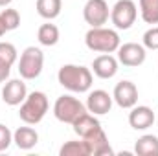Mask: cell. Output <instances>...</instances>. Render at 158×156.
<instances>
[{
    "instance_id": "obj_1",
    "label": "cell",
    "mask_w": 158,
    "mask_h": 156,
    "mask_svg": "<svg viewBox=\"0 0 158 156\" xmlns=\"http://www.w3.org/2000/svg\"><path fill=\"white\" fill-rule=\"evenodd\" d=\"M57 81L63 88L74 94H85L92 88V70L81 64H63L57 72Z\"/></svg>"
},
{
    "instance_id": "obj_2",
    "label": "cell",
    "mask_w": 158,
    "mask_h": 156,
    "mask_svg": "<svg viewBox=\"0 0 158 156\" xmlns=\"http://www.w3.org/2000/svg\"><path fill=\"white\" fill-rule=\"evenodd\" d=\"M85 44L90 51H98V53H114L118 51L121 39H119L118 31L99 26V28H90L85 35Z\"/></svg>"
},
{
    "instance_id": "obj_3",
    "label": "cell",
    "mask_w": 158,
    "mask_h": 156,
    "mask_svg": "<svg viewBox=\"0 0 158 156\" xmlns=\"http://www.w3.org/2000/svg\"><path fill=\"white\" fill-rule=\"evenodd\" d=\"M48 109H50V103H48L46 94L40 92V90H35V92L28 94L26 99L20 103L19 117L26 125H37V123H40L44 119Z\"/></svg>"
},
{
    "instance_id": "obj_4",
    "label": "cell",
    "mask_w": 158,
    "mask_h": 156,
    "mask_svg": "<svg viewBox=\"0 0 158 156\" xmlns=\"http://www.w3.org/2000/svg\"><path fill=\"white\" fill-rule=\"evenodd\" d=\"M44 66V53L37 46H28L19 59V74L24 81H33L40 76Z\"/></svg>"
},
{
    "instance_id": "obj_5",
    "label": "cell",
    "mask_w": 158,
    "mask_h": 156,
    "mask_svg": "<svg viewBox=\"0 0 158 156\" xmlns=\"http://www.w3.org/2000/svg\"><path fill=\"white\" fill-rule=\"evenodd\" d=\"M86 110V105L81 103L77 97L70 96V94H64V96H59L53 103V116L57 117L61 123H74L79 116H83Z\"/></svg>"
},
{
    "instance_id": "obj_6",
    "label": "cell",
    "mask_w": 158,
    "mask_h": 156,
    "mask_svg": "<svg viewBox=\"0 0 158 156\" xmlns=\"http://www.w3.org/2000/svg\"><path fill=\"white\" fill-rule=\"evenodd\" d=\"M138 7L132 0H118L110 7V20L116 26V30H129L136 22Z\"/></svg>"
},
{
    "instance_id": "obj_7",
    "label": "cell",
    "mask_w": 158,
    "mask_h": 156,
    "mask_svg": "<svg viewBox=\"0 0 158 156\" xmlns=\"http://www.w3.org/2000/svg\"><path fill=\"white\" fill-rule=\"evenodd\" d=\"M83 18L90 28H99L105 26L110 18V9L107 0H86L83 7Z\"/></svg>"
},
{
    "instance_id": "obj_8",
    "label": "cell",
    "mask_w": 158,
    "mask_h": 156,
    "mask_svg": "<svg viewBox=\"0 0 158 156\" xmlns=\"http://www.w3.org/2000/svg\"><path fill=\"white\" fill-rule=\"evenodd\" d=\"M145 57H147V51L143 44L125 42V44H119L118 48V63L123 66H129V68L142 66L145 63Z\"/></svg>"
},
{
    "instance_id": "obj_9",
    "label": "cell",
    "mask_w": 158,
    "mask_h": 156,
    "mask_svg": "<svg viewBox=\"0 0 158 156\" xmlns=\"http://www.w3.org/2000/svg\"><path fill=\"white\" fill-rule=\"evenodd\" d=\"M112 99L119 109H132L138 103V88L132 81H119L114 86Z\"/></svg>"
},
{
    "instance_id": "obj_10",
    "label": "cell",
    "mask_w": 158,
    "mask_h": 156,
    "mask_svg": "<svg viewBox=\"0 0 158 156\" xmlns=\"http://www.w3.org/2000/svg\"><path fill=\"white\" fill-rule=\"evenodd\" d=\"M28 96V88L24 79H7L4 88H2V99L6 105L9 107H17L20 105Z\"/></svg>"
},
{
    "instance_id": "obj_11",
    "label": "cell",
    "mask_w": 158,
    "mask_h": 156,
    "mask_svg": "<svg viewBox=\"0 0 158 156\" xmlns=\"http://www.w3.org/2000/svg\"><path fill=\"white\" fill-rule=\"evenodd\" d=\"M112 96L105 90H92L86 97V110L94 116H103V114H109L110 109H112Z\"/></svg>"
},
{
    "instance_id": "obj_12",
    "label": "cell",
    "mask_w": 158,
    "mask_h": 156,
    "mask_svg": "<svg viewBox=\"0 0 158 156\" xmlns=\"http://www.w3.org/2000/svg\"><path fill=\"white\" fill-rule=\"evenodd\" d=\"M118 57L110 53H101L92 61V72L99 79H112L118 74Z\"/></svg>"
},
{
    "instance_id": "obj_13",
    "label": "cell",
    "mask_w": 158,
    "mask_h": 156,
    "mask_svg": "<svg viewBox=\"0 0 158 156\" xmlns=\"http://www.w3.org/2000/svg\"><path fill=\"white\" fill-rule=\"evenodd\" d=\"M155 112L153 109L145 107V105H134L129 112V125L134 130H147L149 127H153L155 123Z\"/></svg>"
},
{
    "instance_id": "obj_14",
    "label": "cell",
    "mask_w": 158,
    "mask_h": 156,
    "mask_svg": "<svg viewBox=\"0 0 158 156\" xmlns=\"http://www.w3.org/2000/svg\"><path fill=\"white\" fill-rule=\"evenodd\" d=\"M19 51L11 42H0V83H6L11 74V66L17 63Z\"/></svg>"
},
{
    "instance_id": "obj_15",
    "label": "cell",
    "mask_w": 158,
    "mask_h": 156,
    "mask_svg": "<svg viewBox=\"0 0 158 156\" xmlns=\"http://www.w3.org/2000/svg\"><path fill=\"white\" fill-rule=\"evenodd\" d=\"M72 127H74V132L77 134L79 138H90V136H94L96 132H99L103 129L99 119L94 114H90V112H85L83 116H79L72 123Z\"/></svg>"
},
{
    "instance_id": "obj_16",
    "label": "cell",
    "mask_w": 158,
    "mask_h": 156,
    "mask_svg": "<svg viewBox=\"0 0 158 156\" xmlns=\"http://www.w3.org/2000/svg\"><path fill=\"white\" fill-rule=\"evenodd\" d=\"M13 143L22 151H30L39 143V132L33 127H19L13 132Z\"/></svg>"
},
{
    "instance_id": "obj_17",
    "label": "cell",
    "mask_w": 158,
    "mask_h": 156,
    "mask_svg": "<svg viewBox=\"0 0 158 156\" xmlns=\"http://www.w3.org/2000/svg\"><path fill=\"white\" fill-rule=\"evenodd\" d=\"M83 140H86V143H88V147H90V153L94 156H107V154H112V153H114L103 129H101L99 132H96L94 136L83 138Z\"/></svg>"
},
{
    "instance_id": "obj_18",
    "label": "cell",
    "mask_w": 158,
    "mask_h": 156,
    "mask_svg": "<svg viewBox=\"0 0 158 156\" xmlns=\"http://www.w3.org/2000/svg\"><path fill=\"white\" fill-rule=\"evenodd\" d=\"M134 153L138 156H158V136L143 134L136 140Z\"/></svg>"
},
{
    "instance_id": "obj_19",
    "label": "cell",
    "mask_w": 158,
    "mask_h": 156,
    "mask_svg": "<svg viewBox=\"0 0 158 156\" xmlns=\"http://www.w3.org/2000/svg\"><path fill=\"white\" fill-rule=\"evenodd\" d=\"M37 13L46 20H53L61 15L63 9V0H37L35 2Z\"/></svg>"
},
{
    "instance_id": "obj_20",
    "label": "cell",
    "mask_w": 158,
    "mask_h": 156,
    "mask_svg": "<svg viewBox=\"0 0 158 156\" xmlns=\"http://www.w3.org/2000/svg\"><path fill=\"white\" fill-rule=\"evenodd\" d=\"M59 154L61 156H92V153H90V147H88L86 140L79 138V140H70V142H66V143L59 149Z\"/></svg>"
},
{
    "instance_id": "obj_21",
    "label": "cell",
    "mask_w": 158,
    "mask_h": 156,
    "mask_svg": "<svg viewBox=\"0 0 158 156\" xmlns=\"http://www.w3.org/2000/svg\"><path fill=\"white\" fill-rule=\"evenodd\" d=\"M37 39L42 46H55L59 42V28L55 24H42L37 31Z\"/></svg>"
},
{
    "instance_id": "obj_22",
    "label": "cell",
    "mask_w": 158,
    "mask_h": 156,
    "mask_svg": "<svg viewBox=\"0 0 158 156\" xmlns=\"http://www.w3.org/2000/svg\"><path fill=\"white\" fill-rule=\"evenodd\" d=\"M140 15L145 24H158V0H140Z\"/></svg>"
},
{
    "instance_id": "obj_23",
    "label": "cell",
    "mask_w": 158,
    "mask_h": 156,
    "mask_svg": "<svg viewBox=\"0 0 158 156\" xmlns=\"http://www.w3.org/2000/svg\"><path fill=\"white\" fill-rule=\"evenodd\" d=\"M0 18H2L7 31H13V30H17L20 26V13L17 9H13V7H9V6L0 13Z\"/></svg>"
},
{
    "instance_id": "obj_24",
    "label": "cell",
    "mask_w": 158,
    "mask_h": 156,
    "mask_svg": "<svg viewBox=\"0 0 158 156\" xmlns=\"http://www.w3.org/2000/svg\"><path fill=\"white\" fill-rule=\"evenodd\" d=\"M142 40H143L145 50H158V26L149 28V30L143 33Z\"/></svg>"
},
{
    "instance_id": "obj_25",
    "label": "cell",
    "mask_w": 158,
    "mask_h": 156,
    "mask_svg": "<svg viewBox=\"0 0 158 156\" xmlns=\"http://www.w3.org/2000/svg\"><path fill=\"white\" fill-rule=\"evenodd\" d=\"M11 143H13V132L4 123H0V153L7 151Z\"/></svg>"
},
{
    "instance_id": "obj_26",
    "label": "cell",
    "mask_w": 158,
    "mask_h": 156,
    "mask_svg": "<svg viewBox=\"0 0 158 156\" xmlns=\"http://www.w3.org/2000/svg\"><path fill=\"white\" fill-rule=\"evenodd\" d=\"M7 33V30H6V26H4V22H2V18H0V37H4Z\"/></svg>"
},
{
    "instance_id": "obj_27",
    "label": "cell",
    "mask_w": 158,
    "mask_h": 156,
    "mask_svg": "<svg viewBox=\"0 0 158 156\" xmlns=\"http://www.w3.org/2000/svg\"><path fill=\"white\" fill-rule=\"evenodd\" d=\"M13 0H0V7H7Z\"/></svg>"
}]
</instances>
